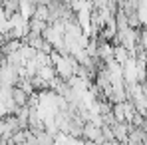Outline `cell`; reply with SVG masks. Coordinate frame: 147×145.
I'll return each mask as SVG.
<instances>
[{
	"instance_id": "1",
	"label": "cell",
	"mask_w": 147,
	"mask_h": 145,
	"mask_svg": "<svg viewBox=\"0 0 147 145\" xmlns=\"http://www.w3.org/2000/svg\"><path fill=\"white\" fill-rule=\"evenodd\" d=\"M12 101L18 105V109H20V107H26V105H28V92L22 90L20 86H14V88H12Z\"/></svg>"
}]
</instances>
